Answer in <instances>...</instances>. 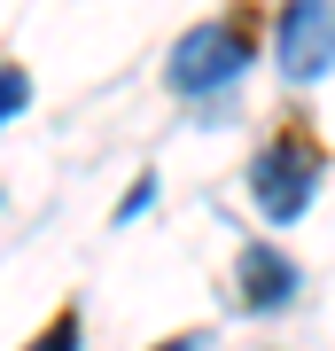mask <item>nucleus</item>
I'll use <instances>...</instances> for the list:
<instances>
[{"label": "nucleus", "instance_id": "f03ea898", "mask_svg": "<svg viewBox=\"0 0 335 351\" xmlns=\"http://www.w3.org/2000/svg\"><path fill=\"white\" fill-rule=\"evenodd\" d=\"M242 71H249V39H242V24H195V32L172 47V63H164L172 94H219V86H234Z\"/></svg>", "mask_w": 335, "mask_h": 351}, {"label": "nucleus", "instance_id": "f257e3e1", "mask_svg": "<svg viewBox=\"0 0 335 351\" xmlns=\"http://www.w3.org/2000/svg\"><path fill=\"white\" fill-rule=\"evenodd\" d=\"M312 188H320V149L312 141H273V149H258V164H249V195H258V211L273 226H297L312 211Z\"/></svg>", "mask_w": 335, "mask_h": 351}, {"label": "nucleus", "instance_id": "423d86ee", "mask_svg": "<svg viewBox=\"0 0 335 351\" xmlns=\"http://www.w3.org/2000/svg\"><path fill=\"white\" fill-rule=\"evenodd\" d=\"M24 351H78V313H55V328H47V336H32Z\"/></svg>", "mask_w": 335, "mask_h": 351}, {"label": "nucleus", "instance_id": "7ed1b4c3", "mask_svg": "<svg viewBox=\"0 0 335 351\" xmlns=\"http://www.w3.org/2000/svg\"><path fill=\"white\" fill-rule=\"evenodd\" d=\"M273 47H281V71L297 78V86L327 78L335 71V0H288Z\"/></svg>", "mask_w": 335, "mask_h": 351}, {"label": "nucleus", "instance_id": "6e6552de", "mask_svg": "<svg viewBox=\"0 0 335 351\" xmlns=\"http://www.w3.org/2000/svg\"><path fill=\"white\" fill-rule=\"evenodd\" d=\"M156 351H203V336H172V343H156Z\"/></svg>", "mask_w": 335, "mask_h": 351}, {"label": "nucleus", "instance_id": "0eeeda50", "mask_svg": "<svg viewBox=\"0 0 335 351\" xmlns=\"http://www.w3.org/2000/svg\"><path fill=\"white\" fill-rule=\"evenodd\" d=\"M149 203H156V180H133V195H125V211H117V219H140Z\"/></svg>", "mask_w": 335, "mask_h": 351}, {"label": "nucleus", "instance_id": "39448f33", "mask_svg": "<svg viewBox=\"0 0 335 351\" xmlns=\"http://www.w3.org/2000/svg\"><path fill=\"white\" fill-rule=\"evenodd\" d=\"M24 101H32V78L16 71V63H0V125H8V117L24 110Z\"/></svg>", "mask_w": 335, "mask_h": 351}, {"label": "nucleus", "instance_id": "20e7f679", "mask_svg": "<svg viewBox=\"0 0 335 351\" xmlns=\"http://www.w3.org/2000/svg\"><path fill=\"white\" fill-rule=\"evenodd\" d=\"M234 274H242V289H234V297L249 304V313H281V304L297 297V265H288L273 242H242Z\"/></svg>", "mask_w": 335, "mask_h": 351}]
</instances>
